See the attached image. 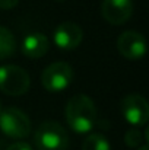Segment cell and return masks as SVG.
Returning a JSON list of instances; mask_svg holds the SVG:
<instances>
[{
  "label": "cell",
  "mask_w": 149,
  "mask_h": 150,
  "mask_svg": "<svg viewBox=\"0 0 149 150\" xmlns=\"http://www.w3.org/2000/svg\"><path fill=\"white\" fill-rule=\"evenodd\" d=\"M34 140L38 150H67L69 147L67 131L56 121L43 122L35 131Z\"/></svg>",
  "instance_id": "obj_2"
},
{
  "label": "cell",
  "mask_w": 149,
  "mask_h": 150,
  "mask_svg": "<svg viewBox=\"0 0 149 150\" xmlns=\"http://www.w3.org/2000/svg\"><path fill=\"white\" fill-rule=\"evenodd\" d=\"M82 38L83 31L75 22H63L53 32L54 44L63 51H72L78 48L82 42Z\"/></svg>",
  "instance_id": "obj_7"
},
{
  "label": "cell",
  "mask_w": 149,
  "mask_h": 150,
  "mask_svg": "<svg viewBox=\"0 0 149 150\" xmlns=\"http://www.w3.org/2000/svg\"><path fill=\"white\" fill-rule=\"evenodd\" d=\"M6 150H32V147L28 143H25V142H18V143L10 144Z\"/></svg>",
  "instance_id": "obj_14"
},
{
  "label": "cell",
  "mask_w": 149,
  "mask_h": 150,
  "mask_svg": "<svg viewBox=\"0 0 149 150\" xmlns=\"http://www.w3.org/2000/svg\"><path fill=\"white\" fill-rule=\"evenodd\" d=\"M142 142H143V136L139 128H130L124 134V143L129 147H139L142 144Z\"/></svg>",
  "instance_id": "obj_13"
},
{
  "label": "cell",
  "mask_w": 149,
  "mask_h": 150,
  "mask_svg": "<svg viewBox=\"0 0 149 150\" xmlns=\"http://www.w3.org/2000/svg\"><path fill=\"white\" fill-rule=\"evenodd\" d=\"M29 74L25 69L13 64L0 66V91L9 96H21L29 89Z\"/></svg>",
  "instance_id": "obj_3"
},
{
  "label": "cell",
  "mask_w": 149,
  "mask_h": 150,
  "mask_svg": "<svg viewBox=\"0 0 149 150\" xmlns=\"http://www.w3.org/2000/svg\"><path fill=\"white\" fill-rule=\"evenodd\" d=\"M18 3H19V0H0V9L7 10V9L15 7Z\"/></svg>",
  "instance_id": "obj_15"
},
{
  "label": "cell",
  "mask_w": 149,
  "mask_h": 150,
  "mask_svg": "<svg viewBox=\"0 0 149 150\" xmlns=\"http://www.w3.org/2000/svg\"><path fill=\"white\" fill-rule=\"evenodd\" d=\"M117 48L123 57L129 60H139L146 52V40L136 31H126L118 35Z\"/></svg>",
  "instance_id": "obj_8"
},
{
  "label": "cell",
  "mask_w": 149,
  "mask_h": 150,
  "mask_svg": "<svg viewBox=\"0 0 149 150\" xmlns=\"http://www.w3.org/2000/svg\"><path fill=\"white\" fill-rule=\"evenodd\" d=\"M50 50V41L44 34L34 32L24 38L22 52L29 58H41Z\"/></svg>",
  "instance_id": "obj_10"
},
{
  "label": "cell",
  "mask_w": 149,
  "mask_h": 150,
  "mask_svg": "<svg viewBox=\"0 0 149 150\" xmlns=\"http://www.w3.org/2000/svg\"><path fill=\"white\" fill-rule=\"evenodd\" d=\"M133 13L132 0H102L101 15L111 25H123Z\"/></svg>",
  "instance_id": "obj_9"
},
{
  "label": "cell",
  "mask_w": 149,
  "mask_h": 150,
  "mask_svg": "<svg viewBox=\"0 0 149 150\" xmlns=\"http://www.w3.org/2000/svg\"><path fill=\"white\" fill-rule=\"evenodd\" d=\"M57 1H64V0H57Z\"/></svg>",
  "instance_id": "obj_18"
},
{
  "label": "cell",
  "mask_w": 149,
  "mask_h": 150,
  "mask_svg": "<svg viewBox=\"0 0 149 150\" xmlns=\"http://www.w3.org/2000/svg\"><path fill=\"white\" fill-rule=\"evenodd\" d=\"M121 114L135 127H142L149 120V105L142 95L130 93L121 99Z\"/></svg>",
  "instance_id": "obj_6"
},
{
  "label": "cell",
  "mask_w": 149,
  "mask_h": 150,
  "mask_svg": "<svg viewBox=\"0 0 149 150\" xmlns=\"http://www.w3.org/2000/svg\"><path fill=\"white\" fill-rule=\"evenodd\" d=\"M0 130L7 137L25 139L31 133V120L19 108H4L0 112Z\"/></svg>",
  "instance_id": "obj_4"
},
{
  "label": "cell",
  "mask_w": 149,
  "mask_h": 150,
  "mask_svg": "<svg viewBox=\"0 0 149 150\" xmlns=\"http://www.w3.org/2000/svg\"><path fill=\"white\" fill-rule=\"evenodd\" d=\"M73 80V69L64 61H56L47 66L41 74V83L48 92H61Z\"/></svg>",
  "instance_id": "obj_5"
},
{
  "label": "cell",
  "mask_w": 149,
  "mask_h": 150,
  "mask_svg": "<svg viewBox=\"0 0 149 150\" xmlns=\"http://www.w3.org/2000/svg\"><path fill=\"white\" fill-rule=\"evenodd\" d=\"M138 150H149V147H148V144H143V146H140Z\"/></svg>",
  "instance_id": "obj_16"
},
{
  "label": "cell",
  "mask_w": 149,
  "mask_h": 150,
  "mask_svg": "<svg viewBox=\"0 0 149 150\" xmlns=\"http://www.w3.org/2000/svg\"><path fill=\"white\" fill-rule=\"evenodd\" d=\"M1 109H3V106H1V100H0V112H1Z\"/></svg>",
  "instance_id": "obj_17"
},
{
  "label": "cell",
  "mask_w": 149,
  "mask_h": 150,
  "mask_svg": "<svg viewBox=\"0 0 149 150\" xmlns=\"http://www.w3.org/2000/svg\"><path fill=\"white\" fill-rule=\"evenodd\" d=\"M82 150H110V143L102 134H89L82 144Z\"/></svg>",
  "instance_id": "obj_12"
},
{
  "label": "cell",
  "mask_w": 149,
  "mask_h": 150,
  "mask_svg": "<svg viewBox=\"0 0 149 150\" xmlns=\"http://www.w3.org/2000/svg\"><path fill=\"white\" fill-rule=\"evenodd\" d=\"M64 118L75 133L85 134L91 131L97 121V108L94 100L85 93L72 96L66 103Z\"/></svg>",
  "instance_id": "obj_1"
},
{
  "label": "cell",
  "mask_w": 149,
  "mask_h": 150,
  "mask_svg": "<svg viewBox=\"0 0 149 150\" xmlns=\"http://www.w3.org/2000/svg\"><path fill=\"white\" fill-rule=\"evenodd\" d=\"M15 50H16V40L13 34L7 28L0 25V60L12 57Z\"/></svg>",
  "instance_id": "obj_11"
}]
</instances>
